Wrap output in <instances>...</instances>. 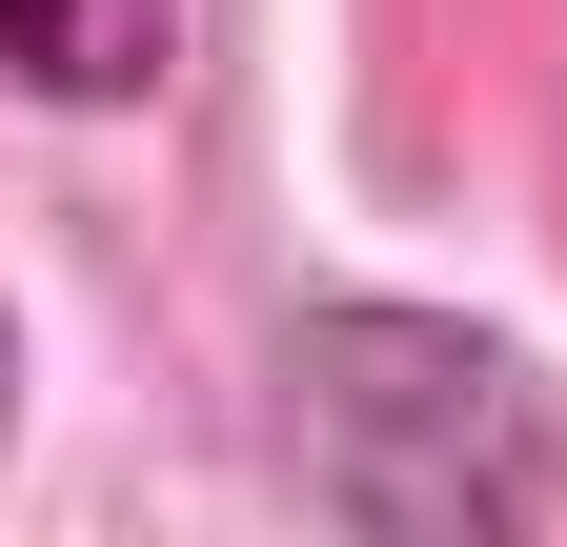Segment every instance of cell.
I'll return each mask as SVG.
<instances>
[{"label": "cell", "instance_id": "7a4b0ae2", "mask_svg": "<svg viewBox=\"0 0 567 547\" xmlns=\"http://www.w3.org/2000/svg\"><path fill=\"white\" fill-rule=\"evenodd\" d=\"M0 61L61 82V102H142L183 61V0H0Z\"/></svg>", "mask_w": 567, "mask_h": 547}, {"label": "cell", "instance_id": "6da1fadb", "mask_svg": "<svg viewBox=\"0 0 567 547\" xmlns=\"http://www.w3.org/2000/svg\"><path fill=\"white\" fill-rule=\"evenodd\" d=\"M284 426H305V487L365 547H527V527H567V385L527 345H486V324H446V305H305Z\"/></svg>", "mask_w": 567, "mask_h": 547}]
</instances>
